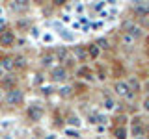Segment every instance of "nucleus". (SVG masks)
Instances as JSON below:
<instances>
[{
    "label": "nucleus",
    "instance_id": "f257e3e1",
    "mask_svg": "<svg viewBox=\"0 0 149 139\" xmlns=\"http://www.w3.org/2000/svg\"><path fill=\"white\" fill-rule=\"evenodd\" d=\"M4 102H6L8 106H11V108H19V106L24 104V93L19 89V87H15V89H9V91H6Z\"/></svg>",
    "mask_w": 149,
    "mask_h": 139
},
{
    "label": "nucleus",
    "instance_id": "f03ea898",
    "mask_svg": "<svg viewBox=\"0 0 149 139\" xmlns=\"http://www.w3.org/2000/svg\"><path fill=\"white\" fill-rule=\"evenodd\" d=\"M67 78H69V71L63 65H54L50 69V82L52 83H63L67 82Z\"/></svg>",
    "mask_w": 149,
    "mask_h": 139
},
{
    "label": "nucleus",
    "instance_id": "7ed1b4c3",
    "mask_svg": "<svg viewBox=\"0 0 149 139\" xmlns=\"http://www.w3.org/2000/svg\"><path fill=\"white\" fill-rule=\"evenodd\" d=\"M129 132H130V136H132L134 139H136V137H143V136H146V124H143V120L140 117H134L132 120H130Z\"/></svg>",
    "mask_w": 149,
    "mask_h": 139
},
{
    "label": "nucleus",
    "instance_id": "20e7f679",
    "mask_svg": "<svg viewBox=\"0 0 149 139\" xmlns=\"http://www.w3.org/2000/svg\"><path fill=\"white\" fill-rule=\"evenodd\" d=\"M15 41H17V37H15V32H13V30L8 28V30L0 32V46H2V48H9V46H13Z\"/></svg>",
    "mask_w": 149,
    "mask_h": 139
},
{
    "label": "nucleus",
    "instance_id": "39448f33",
    "mask_svg": "<svg viewBox=\"0 0 149 139\" xmlns=\"http://www.w3.org/2000/svg\"><path fill=\"white\" fill-rule=\"evenodd\" d=\"M17 76L13 72H8L6 76H2L0 78V87H2L4 91H9V89H15L17 87Z\"/></svg>",
    "mask_w": 149,
    "mask_h": 139
},
{
    "label": "nucleus",
    "instance_id": "423d86ee",
    "mask_svg": "<svg viewBox=\"0 0 149 139\" xmlns=\"http://www.w3.org/2000/svg\"><path fill=\"white\" fill-rule=\"evenodd\" d=\"M132 13L140 19V21L149 17V2H136L134 8H132Z\"/></svg>",
    "mask_w": 149,
    "mask_h": 139
},
{
    "label": "nucleus",
    "instance_id": "0eeeda50",
    "mask_svg": "<svg viewBox=\"0 0 149 139\" xmlns=\"http://www.w3.org/2000/svg\"><path fill=\"white\" fill-rule=\"evenodd\" d=\"M26 115H28V119L32 120V122H37V120H41V117H43V108L41 106H30V108L26 109Z\"/></svg>",
    "mask_w": 149,
    "mask_h": 139
},
{
    "label": "nucleus",
    "instance_id": "6e6552de",
    "mask_svg": "<svg viewBox=\"0 0 149 139\" xmlns=\"http://www.w3.org/2000/svg\"><path fill=\"white\" fill-rule=\"evenodd\" d=\"M52 54H54V59H56V61H60V65H63L69 58H71V56H69V50L65 48V46H56Z\"/></svg>",
    "mask_w": 149,
    "mask_h": 139
},
{
    "label": "nucleus",
    "instance_id": "1a4fd4ad",
    "mask_svg": "<svg viewBox=\"0 0 149 139\" xmlns=\"http://www.w3.org/2000/svg\"><path fill=\"white\" fill-rule=\"evenodd\" d=\"M127 82V85H129V91L130 93H134V95H138V93H142V82H140V78L138 76H129V80H125Z\"/></svg>",
    "mask_w": 149,
    "mask_h": 139
},
{
    "label": "nucleus",
    "instance_id": "9d476101",
    "mask_svg": "<svg viewBox=\"0 0 149 139\" xmlns=\"http://www.w3.org/2000/svg\"><path fill=\"white\" fill-rule=\"evenodd\" d=\"M114 93H116L118 96H121V98H125V96H127L129 93H130V91H129L127 82H125V80H118V82L114 83Z\"/></svg>",
    "mask_w": 149,
    "mask_h": 139
},
{
    "label": "nucleus",
    "instance_id": "9b49d317",
    "mask_svg": "<svg viewBox=\"0 0 149 139\" xmlns=\"http://www.w3.org/2000/svg\"><path fill=\"white\" fill-rule=\"evenodd\" d=\"M74 76L80 78V80H93V72L90 71L88 65H80V67L74 71Z\"/></svg>",
    "mask_w": 149,
    "mask_h": 139
},
{
    "label": "nucleus",
    "instance_id": "f8f14e48",
    "mask_svg": "<svg viewBox=\"0 0 149 139\" xmlns=\"http://www.w3.org/2000/svg\"><path fill=\"white\" fill-rule=\"evenodd\" d=\"M86 52H88V58H90V59H99V56L102 54V50L97 46V43H90L86 46Z\"/></svg>",
    "mask_w": 149,
    "mask_h": 139
},
{
    "label": "nucleus",
    "instance_id": "ddd939ff",
    "mask_svg": "<svg viewBox=\"0 0 149 139\" xmlns=\"http://www.w3.org/2000/svg\"><path fill=\"white\" fill-rule=\"evenodd\" d=\"M28 67V59H26V56H22V54H19L13 58V69H19V71H22V69H26Z\"/></svg>",
    "mask_w": 149,
    "mask_h": 139
},
{
    "label": "nucleus",
    "instance_id": "4468645a",
    "mask_svg": "<svg viewBox=\"0 0 149 139\" xmlns=\"http://www.w3.org/2000/svg\"><path fill=\"white\" fill-rule=\"evenodd\" d=\"M39 61L43 67H54V54L52 52H45V54H41V58H39Z\"/></svg>",
    "mask_w": 149,
    "mask_h": 139
},
{
    "label": "nucleus",
    "instance_id": "2eb2a0df",
    "mask_svg": "<svg viewBox=\"0 0 149 139\" xmlns=\"http://www.w3.org/2000/svg\"><path fill=\"white\" fill-rule=\"evenodd\" d=\"M114 137H116V139H127V137H129L127 126H123V124L116 126V128H114Z\"/></svg>",
    "mask_w": 149,
    "mask_h": 139
},
{
    "label": "nucleus",
    "instance_id": "dca6fc26",
    "mask_svg": "<svg viewBox=\"0 0 149 139\" xmlns=\"http://www.w3.org/2000/svg\"><path fill=\"white\" fill-rule=\"evenodd\" d=\"M95 43H97V46H99L101 50H110L112 46H114V45L110 43V39H108V37H99V39H97Z\"/></svg>",
    "mask_w": 149,
    "mask_h": 139
},
{
    "label": "nucleus",
    "instance_id": "f3484780",
    "mask_svg": "<svg viewBox=\"0 0 149 139\" xmlns=\"http://www.w3.org/2000/svg\"><path fill=\"white\" fill-rule=\"evenodd\" d=\"M129 35L132 37L134 41H136V39H140V37H143V28L140 26V24H134V28L129 32Z\"/></svg>",
    "mask_w": 149,
    "mask_h": 139
},
{
    "label": "nucleus",
    "instance_id": "a211bd4d",
    "mask_svg": "<svg viewBox=\"0 0 149 139\" xmlns=\"http://www.w3.org/2000/svg\"><path fill=\"white\" fill-rule=\"evenodd\" d=\"M134 24H136V22H134L132 19H125V21L121 22V32H123V34H129V32L134 28Z\"/></svg>",
    "mask_w": 149,
    "mask_h": 139
},
{
    "label": "nucleus",
    "instance_id": "6ab92c4d",
    "mask_svg": "<svg viewBox=\"0 0 149 139\" xmlns=\"http://www.w3.org/2000/svg\"><path fill=\"white\" fill-rule=\"evenodd\" d=\"M73 93H74L73 85H63L62 89H60V96H62V98H69V96H73Z\"/></svg>",
    "mask_w": 149,
    "mask_h": 139
},
{
    "label": "nucleus",
    "instance_id": "aec40b11",
    "mask_svg": "<svg viewBox=\"0 0 149 139\" xmlns=\"http://www.w3.org/2000/svg\"><path fill=\"white\" fill-rule=\"evenodd\" d=\"M2 69L4 71H8V72H11L13 71V58H2Z\"/></svg>",
    "mask_w": 149,
    "mask_h": 139
},
{
    "label": "nucleus",
    "instance_id": "412c9836",
    "mask_svg": "<svg viewBox=\"0 0 149 139\" xmlns=\"http://www.w3.org/2000/svg\"><path fill=\"white\" fill-rule=\"evenodd\" d=\"M102 106H104V109H116V106H118V104H116V100L114 98H112V96H106V98H104V102H102Z\"/></svg>",
    "mask_w": 149,
    "mask_h": 139
},
{
    "label": "nucleus",
    "instance_id": "4be33fe9",
    "mask_svg": "<svg viewBox=\"0 0 149 139\" xmlns=\"http://www.w3.org/2000/svg\"><path fill=\"white\" fill-rule=\"evenodd\" d=\"M74 54L78 56V59H80V61H86V59H90V58H88V52H86V48L82 50V46H77V48H74Z\"/></svg>",
    "mask_w": 149,
    "mask_h": 139
},
{
    "label": "nucleus",
    "instance_id": "5701e85b",
    "mask_svg": "<svg viewBox=\"0 0 149 139\" xmlns=\"http://www.w3.org/2000/svg\"><path fill=\"white\" fill-rule=\"evenodd\" d=\"M142 109L146 111V113H149V96H146V98H143V102H142Z\"/></svg>",
    "mask_w": 149,
    "mask_h": 139
},
{
    "label": "nucleus",
    "instance_id": "b1692460",
    "mask_svg": "<svg viewBox=\"0 0 149 139\" xmlns=\"http://www.w3.org/2000/svg\"><path fill=\"white\" fill-rule=\"evenodd\" d=\"M140 26H142L143 30H149V17H146V19H142V21H140Z\"/></svg>",
    "mask_w": 149,
    "mask_h": 139
},
{
    "label": "nucleus",
    "instance_id": "393cba45",
    "mask_svg": "<svg viewBox=\"0 0 149 139\" xmlns=\"http://www.w3.org/2000/svg\"><path fill=\"white\" fill-rule=\"evenodd\" d=\"M67 122H69V124H73V126H78V124H80V122H78V119L74 117V115H71V117H67Z\"/></svg>",
    "mask_w": 149,
    "mask_h": 139
},
{
    "label": "nucleus",
    "instance_id": "a878e982",
    "mask_svg": "<svg viewBox=\"0 0 149 139\" xmlns=\"http://www.w3.org/2000/svg\"><path fill=\"white\" fill-rule=\"evenodd\" d=\"M65 133H67L69 137H78V132H77V130H69V128H65Z\"/></svg>",
    "mask_w": 149,
    "mask_h": 139
},
{
    "label": "nucleus",
    "instance_id": "bb28decb",
    "mask_svg": "<svg viewBox=\"0 0 149 139\" xmlns=\"http://www.w3.org/2000/svg\"><path fill=\"white\" fill-rule=\"evenodd\" d=\"M121 37H123V43H129V45H130V43H132V41H134V39H132V37H130L129 34H123Z\"/></svg>",
    "mask_w": 149,
    "mask_h": 139
},
{
    "label": "nucleus",
    "instance_id": "cd10ccee",
    "mask_svg": "<svg viewBox=\"0 0 149 139\" xmlns=\"http://www.w3.org/2000/svg\"><path fill=\"white\" fill-rule=\"evenodd\" d=\"M36 83H43V76L41 74H36Z\"/></svg>",
    "mask_w": 149,
    "mask_h": 139
},
{
    "label": "nucleus",
    "instance_id": "c85d7f7f",
    "mask_svg": "<svg viewBox=\"0 0 149 139\" xmlns=\"http://www.w3.org/2000/svg\"><path fill=\"white\" fill-rule=\"evenodd\" d=\"M97 78H99V80H104L106 74H104V72H97Z\"/></svg>",
    "mask_w": 149,
    "mask_h": 139
},
{
    "label": "nucleus",
    "instance_id": "c756f323",
    "mask_svg": "<svg viewBox=\"0 0 149 139\" xmlns=\"http://www.w3.org/2000/svg\"><path fill=\"white\" fill-rule=\"evenodd\" d=\"M146 46H147V50H149V34L146 35Z\"/></svg>",
    "mask_w": 149,
    "mask_h": 139
},
{
    "label": "nucleus",
    "instance_id": "7c9ffc66",
    "mask_svg": "<svg viewBox=\"0 0 149 139\" xmlns=\"http://www.w3.org/2000/svg\"><path fill=\"white\" fill-rule=\"evenodd\" d=\"M146 137H149V124H146Z\"/></svg>",
    "mask_w": 149,
    "mask_h": 139
},
{
    "label": "nucleus",
    "instance_id": "2f4dec72",
    "mask_svg": "<svg viewBox=\"0 0 149 139\" xmlns=\"http://www.w3.org/2000/svg\"><path fill=\"white\" fill-rule=\"evenodd\" d=\"M136 139H147V137H146V136H143V137H136Z\"/></svg>",
    "mask_w": 149,
    "mask_h": 139
},
{
    "label": "nucleus",
    "instance_id": "473e14b6",
    "mask_svg": "<svg viewBox=\"0 0 149 139\" xmlns=\"http://www.w3.org/2000/svg\"><path fill=\"white\" fill-rule=\"evenodd\" d=\"M0 69H2V59H0Z\"/></svg>",
    "mask_w": 149,
    "mask_h": 139
},
{
    "label": "nucleus",
    "instance_id": "72a5a7b5",
    "mask_svg": "<svg viewBox=\"0 0 149 139\" xmlns=\"http://www.w3.org/2000/svg\"><path fill=\"white\" fill-rule=\"evenodd\" d=\"M47 139H52V137H47Z\"/></svg>",
    "mask_w": 149,
    "mask_h": 139
}]
</instances>
